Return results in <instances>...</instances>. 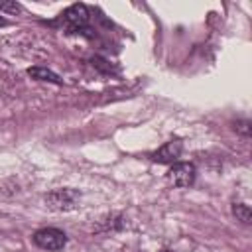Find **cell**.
<instances>
[{"mask_svg":"<svg viewBox=\"0 0 252 252\" xmlns=\"http://www.w3.org/2000/svg\"><path fill=\"white\" fill-rule=\"evenodd\" d=\"M234 130L238 134H242L244 138H248L252 134V124H250V120H236L234 122Z\"/></svg>","mask_w":252,"mask_h":252,"instance_id":"8fae6325","label":"cell"},{"mask_svg":"<svg viewBox=\"0 0 252 252\" xmlns=\"http://www.w3.org/2000/svg\"><path fill=\"white\" fill-rule=\"evenodd\" d=\"M32 240H33L35 246H39L43 250H49V252H55V250H61L67 244V234L63 230H59V228L47 226V228L35 230Z\"/></svg>","mask_w":252,"mask_h":252,"instance_id":"3957f363","label":"cell"},{"mask_svg":"<svg viewBox=\"0 0 252 252\" xmlns=\"http://www.w3.org/2000/svg\"><path fill=\"white\" fill-rule=\"evenodd\" d=\"M195 177H197V169L191 161H175L167 171V181L179 189L191 187L195 183Z\"/></svg>","mask_w":252,"mask_h":252,"instance_id":"277c9868","label":"cell"},{"mask_svg":"<svg viewBox=\"0 0 252 252\" xmlns=\"http://www.w3.org/2000/svg\"><path fill=\"white\" fill-rule=\"evenodd\" d=\"M181 152H183V142L179 138H173V140L165 142L161 148H158L156 152L148 154V158L156 163H175L179 159Z\"/></svg>","mask_w":252,"mask_h":252,"instance_id":"5b68a950","label":"cell"},{"mask_svg":"<svg viewBox=\"0 0 252 252\" xmlns=\"http://www.w3.org/2000/svg\"><path fill=\"white\" fill-rule=\"evenodd\" d=\"M0 12H8V14H18L22 12V6L14 0H0Z\"/></svg>","mask_w":252,"mask_h":252,"instance_id":"9c48e42d","label":"cell"},{"mask_svg":"<svg viewBox=\"0 0 252 252\" xmlns=\"http://www.w3.org/2000/svg\"><path fill=\"white\" fill-rule=\"evenodd\" d=\"M159 252H171V250H165V248H163V250H159Z\"/></svg>","mask_w":252,"mask_h":252,"instance_id":"4fadbf2b","label":"cell"},{"mask_svg":"<svg viewBox=\"0 0 252 252\" xmlns=\"http://www.w3.org/2000/svg\"><path fill=\"white\" fill-rule=\"evenodd\" d=\"M89 20H91V12H89V8L85 4L69 6L61 14V18H59V22H61V26H63V30L67 33H81V32H85Z\"/></svg>","mask_w":252,"mask_h":252,"instance_id":"7a4b0ae2","label":"cell"},{"mask_svg":"<svg viewBox=\"0 0 252 252\" xmlns=\"http://www.w3.org/2000/svg\"><path fill=\"white\" fill-rule=\"evenodd\" d=\"M232 215L236 217V220H240L242 224H250L252 222V211L248 205L244 203H232Z\"/></svg>","mask_w":252,"mask_h":252,"instance_id":"ba28073f","label":"cell"},{"mask_svg":"<svg viewBox=\"0 0 252 252\" xmlns=\"http://www.w3.org/2000/svg\"><path fill=\"white\" fill-rule=\"evenodd\" d=\"M4 26H8V20H6V18H2V16H0V28H4Z\"/></svg>","mask_w":252,"mask_h":252,"instance_id":"7c38bea8","label":"cell"},{"mask_svg":"<svg viewBox=\"0 0 252 252\" xmlns=\"http://www.w3.org/2000/svg\"><path fill=\"white\" fill-rule=\"evenodd\" d=\"M91 65H93L94 69L102 71V73H112V71H114V69L110 67V63H108L106 59H102V57H93V59H91Z\"/></svg>","mask_w":252,"mask_h":252,"instance_id":"30bf717a","label":"cell"},{"mask_svg":"<svg viewBox=\"0 0 252 252\" xmlns=\"http://www.w3.org/2000/svg\"><path fill=\"white\" fill-rule=\"evenodd\" d=\"M45 207L49 211H55V213H69V211H75L79 209V203H81V191L77 189H53L49 191L45 197Z\"/></svg>","mask_w":252,"mask_h":252,"instance_id":"6da1fadb","label":"cell"},{"mask_svg":"<svg viewBox=\"0 0 252 252\" xmlns=\"http://www.w3.org/2000/svg\"><path fill=\"white\" fill-rule=\"evenodd\" d=\"M28 75L32 79H35V81H47V83H53V85H61L63 83V79L57 73H53L51 69H47V67H30Z\"/></svg>","mask_w":252,"mask_h":252,"instance_id":"8992f818","label":"cell"},{"mask_svg":"<svg viewBox=\"0 0 252 252\" xmlns=\"http://www.w3.org/2000/svg\"><path fill=\"white\" fill-rule=\"evenodd\" d=\"M122 226H124V217L112 213V215H108L100 220V226L96 230H120Z\"/></svg>","mask_w":252,"mask_h":252,"instance_id":"52a82bcc","label":"cell"}]
</instances>
